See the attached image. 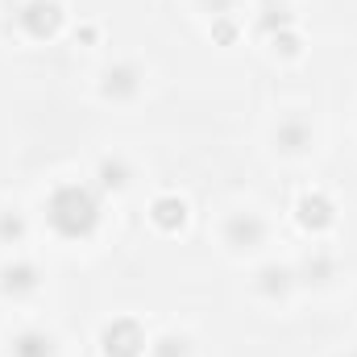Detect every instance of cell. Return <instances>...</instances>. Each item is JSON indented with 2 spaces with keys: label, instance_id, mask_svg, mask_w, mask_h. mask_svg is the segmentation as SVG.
<instances>
[{
  "label": "cell",
  "instance_id": "e0dca14e",
  "mask_svg": "<svg viewBox=\"0 0 357 357\" xmlns=\"http://www.w3.org/2000/svg\"><path fill=\"white\" fill-rule=\"evenodd\" d=\"M266 46L278 54V59H299L303 54V33L295 29V25H287V29H278V33H270Z\"/></svg>",
  "mask_w": 357,
  "mask_h": 357
},
{
  "label": "cell",
  "instance_id": "6da1fadb",
  "mask_svg": "<svg viewBox=\"0 0 357 357\" xmlns=\"http://www.w3.org/2000/svg\"><path fill=\"white\" fill-rule=\"evenodd\" d=\"M42 216L59 241H91L104 225V191L88 178H63L50 187Z\"/></svg>",
  "mask_w": 357,
  "mask_h": 357
},
{
  "label": "cell",
  "instance_id": "5b68a950",
  "mask_svg": "<svg viewBox=\"0 0 357 357\" xmlns=\"http://www.w3.org/2000/svg\"><path fill=\"white\" fill-rule=\"evenodd\" d=\"M142 84H146V71H142L133 59H112V63L100 67V75H96V91H100V100H108V104H129V100H137V96H142Z\"/></svg>",
  "mask_w": 357,
  "mask_h": 357
},
{
  "label": "cell",
  "instance_id": "4fadbf2b",
  "mask_svg": "<svg viewBox=\"0 0 357 357\" xmlns=\"http://www.w3.org/2000/svg\"><path fill=\"white\" fill-rule=\"evenodd\" d=\"M295 278H299V282H312V287H328V282L337 278V258H333L328 250L312 245V250L303 254V262L295 266Z\"/></svg>",
  "mask_w": 357,
  "mask_h": 357
},
{
  "label": "cell",
  "instance_id": "8992f818",
  "mask_svg": "<svg viewBox=\"0 0 357 357\" xmlns=\"http://www.w3.org/2000/svg\"><path fill=\"white\" fill-rule=\"evenodd\" d=\"M270 146H274L278 154H287V158H299V154H307V150L316 146V129H312V121H307L303 112H287V116L274 121Z\"/></svg>",
  "mask_w": 357,
  "mask_h": 357
},
{
  "label": "cell",
  "instance_id": "277c9868",
  "mask_svg": "<svg viewBox=\"0 0 357 357\" xmlns=\"http://www.w3.org/2000/svg\"><path fill=\"white\" fill-rule=\"evenodd\" d=\"M100 354L104 357H146L150 337L133 316H112L100 324Z\"/></svg>",
  "mask_w": 357,
  "mask_h": 357
},
{
  "label": "cell",
  "instance_id": "ba28073f",
  "mask_svg": "<svg viewBox=\"0 0 357 357\" xmlns=\"http://www.w3.org/2000/svg\"><path fill=\"white\" fill-rule=\"evenodd\" d=\"M42 287V270L29 258H8L0 262V295L4 299H29Z\"/></svg>",
  "mask_w": 357,
  "mask_h": 357
},
{
  "label": "cell",
  "instance_id": "2e32d148",
  "mask_svg": "<svg viewBox=\"0 0 357 357\" xmlns=\"http://www.w3.org/2000/svg\"><path fill=\"white\" fill-rule=\"evenodd\" d=\"M191 354H195L191 349V337L178 333V328H171V333H162V337L150 341V357H191Z\"/></svg>",
  "mask_w": 357,
  "mask_h": 357
},
{
  "label": "cell",
  "instance_id": "7a4b0ae2",
  "mask_svg": "<svg viewBox=\"0 0 357 357\" xmlns=\"http://www.w3.org/2000/svg\"><path fill=\"white\" fill-rule=\"evenodd\" d=\"M270 237V225L262 212H254V208H237V212H229L225 216V225H220V241L229 245V254H258L262 245H266Z\"/></svg>",
  "mask_w": 357,
  "mask_h": 357
},
{
  "label": "cell",
  "instance_id": "603a6c76",
  "mask_svg": "<svg viewBox=\"0 0 357 357\" xmlns=\"http://www.w3.org/2000/svg\"><path fill=\"white\" fill-rule=\"evenodd\" d=\"M258 4H274V0H258Z\"/></svg>",
  "mask_w": 357,
  "mask_h": 357
},
{
  "label": "cell",
  "instance_id": "7402d4cb",
  "mask_svg": "<svg viewBox=\"0 0 357 357\" xmlns=\"http://www.w3.org/2000/svg\"><path fill=\"white\" fill-rule=\"evenodd\" d=\"M345 357H357V349H349V354H345Z\"/></svg>",
  "mask_w": 357,
  "mask_h": 357
},
{
  "label": "cell",
  "instance_id": "44dd1931",
  "mask_svg": "<svg viewBox=\"0 0 357 357\" xmlns=\"http://www.w3.org/2000/svg\"><path fill=\"white\" fill-rule=\"evenodd\" d=\"M4 4H13V8H17V4H21V0H4Z\"/></svg>",
  "mask_w": 357,
  "mask_h": 357
},
{
  "label": "cell",
  "instance_id": "7c38bea8",
  "mask_svg": "<svg viewBox=\"0 0 357 357\" xmlns=\"http://www.w3.org/2000/svg\"><path fill=\"white\" fill-rule=\"evenodd\" d=\"M91 183L108 195H116V191H125L129 183H133V167H129V158L125 154H100L96 158V171H91Z\"/></svg>",
  "mask_w": 357,
  "mask_h": 357
},
{
  "label": "cell",
  "instance_id": "30bf717a",
  "mask_svg": "<svg viewBox=\"0 0 357 357\" xmlns=\"http://www.w3.org/2000/svg\"><path fill=\"white\" fill-rule=\"evenodd\" d=\"M8 357H59V337L42 324H25L8 337Z\"/></svg>",
  "mask_w": 357,
  "mask_h": 357
},
{
  "label": "cell",
  "instance_id": "52a82bcc",
  "mask_svg": "<svg viewBox=\"0 0 357 357\" xmlns=\"http://www.w3.org/2000/svg\"><path fill=\"white\" fill-rule=\"evenodd\" d=\"M295 225H299L303 233H312V237L328 233V229L337 225V204H333V195L320 191V187L303 191V195L295 199Z\"/></svg>",
  "mask_w": 357,
  "mask_h": 357
},
{
  "label": "cell",
  "instance_id": "ac0fdd59",
  "mask_svg": "<svg viewBox=\"0 0 357 357\" xmlns=\"http://www.w3.org/2000/svg\"><path fill=\"white\" fill-rule=\"evenodd\" d=\"M212 38L216 42H237V17H212Z\"/></svg>",
  "mask_w": 357,
  "mask_h": 357
},
{
  "label": "cell",
  "instance_id": "9c48e42d",
  "mask_svg": "<svg viewBox=\"0 0 357 357\" xmlns=\"http://www.w3.org/2000/svg\"><path fill=\"white\" fill-rule=\"evenodd\" d=\"M295 287H299V278H295V266L291 262H266V266H258V274H254V291L266 303H282Z\"/></svg>",
  "mask_w": 357,
  "mask_h": 357
},
{
  "label": "cell",
  "instance_id": "3957f363",
  "mask_svg": "<svg viewBox=\"0 0 357 357\" xmlns=\"http://www.w3.org/2000/svg\"><path fill=\"white\" fill-rule=\"evenodd\" d=\"M13 21L29 42H50V38H59L67 13H63V0H21L13 8Z\"/></svg>",
  "mask_w": 357,
  "mask_h": 357
},
{
  "label": "cell",
  "instance_id": "8fae6325",
  "mask_svg": "<svg viewBox=\"0 0 357 357\" xmlns=\"http://www.w3.org/2000/svg\"><path fill=\"white\" fill-rule=\"evenodd\" d=\"M150 220H154V229H162V233H183L187 220H191V204H187L178 191H162V195L150 199Z\"/></svg>",
  "mask_w": 357,
  "mask_h": 357
},
{
  "label": "cell",
  "instance_id": "ffe728a7",
  "mask_svg": "<svg viewBox=\"0 0 357 357\" xmlns=\"http://www.w3.org/2000/svg\"><path fill=\"white\" fill-rule=\"evenodd\" d=\"M75 38H84V42H96V25H84V29H79Z\"/></svg>",
  "mask_w": 357,
  "mask_h": 357
},
{
  "label": "cell",
  "instance_id": "d6986e66",
  "mask_svg": "<svg viewBox=\"0 0 357 357\" xmlns=\"http://www.w3.org/2000/svg\"><path fill=\"white\" fill-rule=\"evenodd\" d=\"M212 17H237V0H199Z\"/></svg>",
  "mask_w": 357,
  "mask_h": 357
},
{
  "label": "cell",
  "instance_id": "5bb4252c",
  "mask_svg": "<svg viewBox=\"0 0 357 357\" xmlns=\"http://www.w3.org/2000/svg\"><path fill=\"white\" fill-rule=\"evenodd\" d=\"M29 220L21 208H0V245H25Z\"/></svg>",
  "mask_w": 357,
  "mask_h": 357
},
{
  "label": "cell",
  "instance_id": "9a60e30c",
  "mask_svg": "<svg viewBox=\"0 0 357 357\" xmlns=\"http://www.w3.org/2000/svg\"><path fill=\"white\" fill-rule=\"evenodd\" d=\"M287 25H295V17H291V4H287V0L262 4V13H258V33H262V38L278 33V29H287Z\"/></svg>",
  "mask_w": 357,
  "mask_h": 357
}]
</instances>
